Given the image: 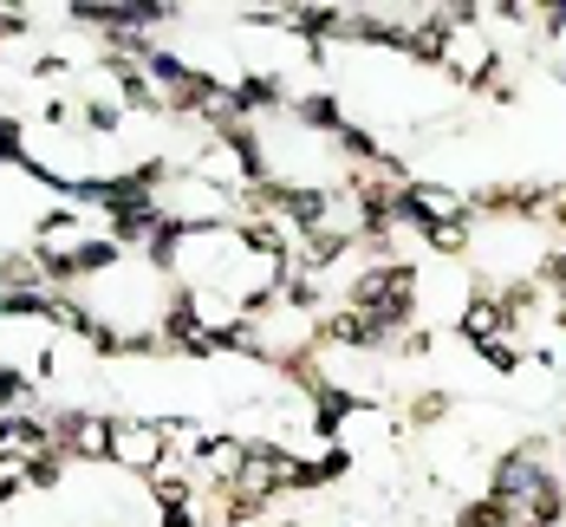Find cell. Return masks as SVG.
<instances>
[{
  "label": "cell",
  "mask_w": 566,
  "mask_h": 527,
  "mask_svg": "<svg viewBox=\"0 0 566 527\" xmlns=\"http://www.w3.org/2000/svg\"><path fill=\"white\" fill-rule=\"evenodd\" d=\"M170 456V423L157 417H124L112 410V468H130V475H150V468Z\"/></svg>",
  "instance_id": "1"
}]
</instances>
